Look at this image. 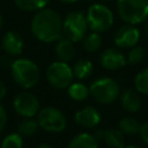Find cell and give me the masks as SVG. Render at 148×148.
I'll return each mask as SVG.
<instances>
[{
  "label": "cell",
  "instance_id": "6da1fadb",
  "mask_svg": "<svg viewBox=\"0 0 148 148\" xmlns=\"http://www.w3.org/2000/svg\"><path fill=\"white\" fill-rule=\"evenodd\" d=\"M30 30L36 39L43 43H53L62 36V20L58 12L45 7L32 16Z\"/></svg>",
  "mask_w": 148,
  "mask_h": 148
},
{
  "label": "cell",
  "instance_id": "7a4b0ae2",
  "mask_svg": "<svg viewBox=\"0 0 148 148\" xmlns=\"http://www.w3.org/2000/svg\"><path fill=\"white\" fill-rule=\"evenodd\" d=\"M10 75L16 84L24 89L35 87L40 77L38 65L28 58H18L10 65Z\"/></svg>",
  "mask_w": 148,
  "mask_h": 148
},
{
  "label": "cell",
  "instance_id": "3957f363",
  "mask_svg": "<svg viewBox=\"0 0 148 148\" xmlns=\"http://www.w3.org/2000/svg\"><path fill=\"white\" fill-rule=\"evenodd\" d=\"M117 13L127 24H140L148 20V0H117Z\"/></svg>",
  "mask_w": 148,
  "mask_h": 148
},
{
  "label": "cell",
  "instance_id": "277c9868",
  "mask_svg": "<svg viewBox=\"0 0 148 148\" xmlns=\"http://www.w3.org/2000/svg\"><path fill=\"white\" fill-rule=\"evenodd\" d=\"M89 92L97 103L111 104L116 99H118L120 95V87L114 79L103 76L94 80L90 83Z\"/></svg>",
  "mask_w": 148,
  "mask_h": 148
},
{
  "label": "cell",
  "instance_id": "5b68a950",
  "mask_svg": "<svg viewBox=\"0 0 148 148\" xmlns=\"http://www.w3.org/2000/svg\"><path fill=\"white\" fill-rule=\"evenodd\" d=\"M86 18L89 30L98 34L108 31L112 27L114 21L112 10L106 5H103L101 2L92 3L88 7Z\"/></svg>",
  "mask_w": 148,
  "mask_h": 148
},
{
  "label": "cell",
  "instance_id": "8992f818",
  "mask_svg": "<svg viewBox=\"0 0 148 148\" xmlns=\"http://www.w3.org/2000/svg\"><path fill=\"white\" fill-rule=\"evenodd\" d=\"M88 29L86 13L82 10L69 12L62 20V35L73 43L81 42L87 35Z\"/></svg>",
  "mask_w": 148,
  "mask_h": 148
},
{
  "label": "cell",
  "instance_id": "52a82bcc",
  "mask_svg": "<svg viewBox=\"0 0 148 148\" xmlns=\"http://www.w3.org/2000/svg\"><path fill=\"white\" fill-rule=\"evenodd\" d=\"M37 121L40 128L51 133H60L67 126L66 116L54 106H44L37 113Z\"/></svg>",
  "mask_w": 148,
  "mask_h": 148
},
{
  "label": "cell",
  "instance_id": "ba28073f",
  "mask_svg": "<svg viewBox=\"0 0 148 148\" xmlns=\"http://www.w3.org/2000/svg\"><path fill=\"white\" fill-rule=\"evenodd\" d=\"M47 82L56 89H65L67 88L74 77L73 68L65 61H53L51 62L45 72Z\"/></svg>",
  "mask_w": 148,
  "mask_h": 148
},
{
  "label": "cell",
  "instance_id": "9c48e42d",
  "mask_svg": "<svg viewBox=\"0 0 148 148\" xmlns=\"http://www.w3.org/2000/svg\"><path fill=\"white\" fill-rule=\"evenodd\" d=\"M13 106L16 113L23 118H32L37 116L40 109L38 98L29 91L18 92L13 99Z\"/></svg>",
  "mask_w": 148,
  "mask_h": 148
},
{
  "label": "cell",
  "instance_id": "30bf717a",
  "mask_svg": "<svg viewBox=\"0 0 148 148\" xmlns=\"http://www.w3.org/2000/svg\"><path fill=\"white\" fill-rule=\"evenodd\" d=\"M140 39V31L133 24H125L120 27L113 36V42L118 49H131L138 44Z\"/></svg>",
  "mask_w": 148,
  "mask_h": 148
},
{
  "label": "cell",
  "instance_id": "8fae6325",
  "mask_svg": "<svg viewBox=\"0 0 148 148\" xmlns=\"http://www.w3.org/2000/svg\"><path fill=\"white\" fill-rule=\"evenodd\" d=\"M99 64L102 65L103 68L108 71H116L124 67L127 64V60L125 54L119 49L109 47L101 52Z\"/></svg>",
  "mask_w": 148,
  "mask_h": 148
},
{
  "label": "cell",
  "instance_id": "7c38bea8",
  "mask_svg": "<svg viewBox=\"0 0 148 148\" xmlns=\"http://www.w3.org/2000/svg\"><path fill=\"white\" fill-rule=\"evenodd\" d=\"M74 120L81 127L92 128L101 123V112L96 108L88 105L75 112Z\"/></svg>",
  "mask_w": 148,
  "mask_h": 148
},
{
  "label": "cell",
  "instance_id": "4fadbf2b",
  "mask_svg": "<svg viewBox=\"0 0 148 148\" xmlns=\"http://www.w3.org/2000/svg\"><path fill=\"white\" fill-rule=\"evenodd\" d=\"M23 46H24L23 37L17 31L10 30L3 35L2 40H1V47L7 56L14 57V56L21 54Z\"/></svg>",
  "mask_w": 148,
  "mask_h": 148
},
{
  "label": "cell",
  "instance_id": "5bb4252c",
  "mask_svg": "<svg viewBox=\"0 0 148 148\" xmlns=\"http://www.w3.org/2000/svg\"><path fill=\"white\" fill-rule=\"evenodd\" d=\"M118 98H119L121 108L130 113H135L141 108V98L136 90L125 89L120 91V95Z\"/></svg>",
  "mask_w": 148,
  "mask_h": 148
},
{
  "label": "cell",
  "instance_id": "9a60e30c",
  "mask_svg": "<svg viewBox=\"0 0 148 148\" xmlns=\"http://www.w3.org/2000/svg\"><path fill=\"white\" fill-rule=\"evenodd\" d=\"M54 54L60 61L69 62L75 56V46L72 40L66 37H61L57 40L54 46Z\"/></svg>",
  "mask_w": 148,
  "mask_h": 148
},
{
  "label": "cell",
  "instance_id": "2e32d148",
  "mask_svg": "<svg viewBox=\"0 0 148 148\" xmlns=\"http://www.w3.org/2000/svg\"><path fill=\"white\" fill-rule=\"evenodd\" d=\"M67 148H98V140L94 134L82 132L69 140Z\"/></svg>",
  "mask_w": 148,
  "mask_h": 148
},
{
  "label": "cell",
  "instance_id": "e0dca14e",
  "mask_svg": "<svg viewBox=\"0 0 148 148\" xmlns=\"http://www.w3.org/2000/svg\"><path fill=\"white\" fill-rule=\"evenodd\" d=\"M103 141L109 148H124L125 138L119 128H108L103 132Z\"/></svg>",
  "mask_w": 148,
  "mask_h": 148
},
{
  "label": "cell",
  "instance_id": "ac0fdd59",
  "mask_svg": "<svg viewBox=\"0 0 148 148\" xmlns=\"http://www.w3.org/2000/svg\"><path fill=\"white\" fill-rule=\"evenodd\" d=\"M67 94L68 96L76 102H82L88 98L90 95L89 92V87H87L82 82H72L67 87Z\"/></svg>",
  "mask_w": 148,
  "mask_h": 148
},
{
  "label": "cell",
  "instance_id": "d6986e66",
  "mask_svg": "<svg viewBox=\"0 0 148 148\" xmlns=\"http://www.w3.org/2000/svg\"><path fill=\"white\" fill-rule=\"evenodd\" d=\"M73 74L77 80L88 79L94 72V65L88 59H80L73 65Z\"/></svg>",
  "mask_w": 148,
  "mask_h": 148
},
{
  "label": "cell",
  "instance_id": "ffe728a7",
  "mask_svg": "<svg viewBox=\"0 0 148 148\" xmlns=\"http://www.w3.org/2000/svg\"><path fill=\"white\" fill-rule=\"evenodd\" d=\"M81 43L84 51L89 53H94V52H97L102 46V36L98 32L90 31V32H87V35L82 38Z\"/></svg>",
  "mask_w": 148,
  "mask_h": 148
},
{
  "label": "cell",
  "instance_id": "44dd1931",
  "mask_svg": "<svg viewBox=\"0 0 148 148\" xmlns=\"http://www.w3.org/2000/svg\"><path fill=\"white\" fill-rule=\"evenodd\" d=\"M140 126L141 124L134 117H131V116L121 118L118 123V128L121 131V133L124 135H130V136L138 134L140 131Z\"/></svg>",
  "mask_w": 148,
  "mask_h": 148
},
{
  "label": "cell",
  "instance_id": "7402d4cb",
  "mask_svg": "<svg viewBox=\"0 0 148 148\" xmlns=\"http://www.w3.org/2000/svg\"><path fill=\"white\" fill-rule=\"evenodd\" d=\"M38 128H39V125H38L37 119H34V117L24 118L17 126V133L21 134L23 138H29L36 134Z\"/></svg>",
  "mask_w": 148,
  "mask_h": 148
},
{
  "label": "cell",
  "instance_id": "603a6c76",
  "mask_svg": "<svg viewBox=\"0 0 148 148\" xmlns=\"http://www.w3.org/2000/svg\"><path fill=\"white\" fill-rule=\"evenodd\" d=\"M51 0H14L17 8L24 12H37L45 8Z\"/></svg>",
  "mask_w": 148,
  "mask_h": 148
},
{
  "label": "cell",
  "instance_id": "cb8c5ba5",
  "mask_svg": "<svg viewBox=\"0 0 148 148\" xmlns=\"http://www.w3.org/2000/svg\"><path fill=\"white\" fill-rule=\"evenodd\" d=\"M134 88L141 95H148V67L136 73L134 77Z\"/></svg>",
  "mask_w": 148,
  "mask_h": 148
},
{
  "label": "cell",
  "instance_id": "d4e9b609",
  "mask_svg": "<svg viewBox=\"0 0 148 148\" xmlns=\"http://www.w3.org/2000/svg\"><path fill=\"white\" fill-rule=\"evenodd\" d=\"M0 148H23V136L18 133H10L2 139Z\"/></svg>",
  "mask_w": 148,
  "mask_h": 148
},
{
  "label": "cell",
  "instance_id": "484cf974",
  "mask_svg": "<svg viewBox=\"0 0 148 148\" xmlns=\"http://www.w3.org/2000/svg\"><path fill=\"white\" fill-rule=\"evenodd\" d=\"M145 57H146L145 47L135 45V46L130 49L127 57H126V60H127V64H130V65H138L145 59Z\"/></svg>",
  "mask_w": 148,
  "mask_h": 148
},
{
  "label": "cell",
  "instance_id": "4316f807",
  "mask_svg": "<svg viewBox=\"0 0 148 148\" xmlns=\"http://www.w3.org/2000/svg\"><path fill=\"white\" fill-rule=\"evenodd\" d=\"M139 134H140V138H141V140L143 141V143H145L146 146H148V120L145 121L143 124H141Z\"/></svg>",
  "mask_w": 148,
  "mask_h": 148
},
{
  "label": "cell",
  "instance_id": "83f0119b",
  "mask_svg": "<svg viewBox=\"0 0 148 148\" xmlns=\"http://www.w3.org/2000/svg\"><path fill=\"white\" fill-rule=\"evenodd\" d=\"M6 123H7V112H6L5 108L0 103V132L5 128Z\"/></svg>",
  "mask_w": 148,
  "mask_h": 148
},
{
  "label": "cell",
  "instance_id": "f1b7e54d",
  "mask_svg": "<svg viewBox=\"0 0 148 148\" xmlns=\"http://www.w3.org/2000/svg\"><path fill=\"white\" fill-rule=\"evenodd\" d=\"M6 94H7L6 84H5V82H3V81H1V80H0V101H2V99H3V97L6 96Z\"/></svg>",
  "mask_w": 148,
  "mask_h": 148
},
{
  "label": "cell",
  "instance_id": "f546056e",
  "mask_svg": "<svg viewBox=\"0 0 148 148\" xmlns=\"http://www.w3.org/2000/svg\"><path fill=\"white\" fill-rule=\"evenodd\" d=\"M103 132H104L103 130H98V131H96L95 134H94L95 138H96L97 140H98V139H102V138H103Z\"/></svg>",
  "mask_w": 148,
  "mask_h": 148
},
{
  "label": "cell",
  "instance_id": "4dcf8cb0",
  "mask_svg": "<svg viewBox=\"0 0 148 148\" xmlns=\"http://www.w3.org/2000/svg\"><path fill=\"white\" fill-rule=\"evenodd\" d=\"M37 148H53L52 146H50V145H47V143H40Z\"/></svg>",
  "mask_w": 148,
  "mask_h": 148
},
{
  "label": "cell",
  "instance_id": "1f68e13d",
  "mask_svg": "<svg viewBox=\"0 0 148 148\" xmlns=\"http://www.w3.org/2000/svg\"><path fill=\"white\" fill-rule=\"evenodd\" d=\"M60 2H64V3H72V2H75L76 0H59Z\"/></svg>",
  "mask_w": 148,
  "mask_h": 148
},
{
  "label": "cell",
  "instance_id": "d6a6232c",
  "mask_svg": "<svg viewBox=\"0 0 148 148\" xmlns=\"http://www.w3.org/2000/svg\"><path fill=\"white\" fill-rule=\"evenodd\" d=\"M3 25V16H2V14L0 13V28Z\"/></svg>",
  "mask_w": 148,
  "mask_h": 148
},
{
  "label": "cell",
  "instance_id": "836d02e7",
  "mask_svg": "<svg viewBox=\"0 0 148 148\" xmlns=\"http://www.w3.org/2000/svg\"><path fill=\"white\" fill-rule=\"evenodd\" d=\"M124 148H139V147H136V146H133V145H127V146H125Z\"/></svg>",
  "mask_w": 148,
  "mask_h": 148
},
{
  "label": "cell",
  "instance_id": "e575fe53",
  "mask_svg": "<svg viewBox=\"0 0 148 148\" xmlns=\"http://www.w3.org/2000/svg\"><path fill=\"white\" fill-rule=\"evenodd\" d=\"M146 34H147V36H148V21H147V23H146Z\"/></svg>",
  "mask_w": 148,
  "mask_h": 148
},
{
  "label": "cell",
  "instance_id": "d590c367",
  "mask_svg": "<svg viewBox=\"0 0 148 148\" xmlns=\"http://www.w3.org/2000/svg\"><path fill=\"white\" fill-rule=\"evenodd\" d=\"M101 1H110V0H101Z\"/></svg>",
  "mask_w": 148,
  "mask_h": 148
},
{
  "label": "cell",
  "instance_id": "8d00e7d4",
  "mask_svg": "<svg viewBox=\"0 0 148 148\" xmlns=\"http://www.w3.org/2000/svg\"><path fill=\"white\" fill-rule=\"evenodd\" d=\"M87 1H94V0H87Z\"/></svg>",
  "mask_w": 148,
  "mask_h": 148
}]
</instances>
